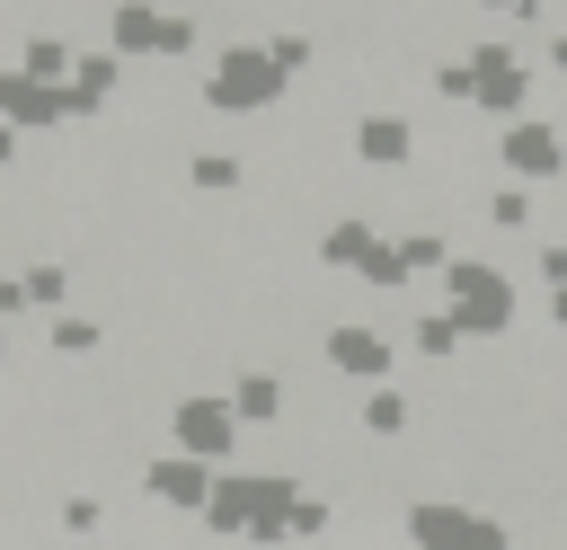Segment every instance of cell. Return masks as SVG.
Wrapping results in <instances>:
<instances>
[{"instance_id":"obj_11","label":"cell","mask_w":567,"mask_h":550,"mask_svg":"<svg viewBox=\"0 0 567 550\" xmlns=\"http://www.w3.org/2000/svg\"><path fill=\"white\" fill-rule=\"evenodd\" d=\"M230 408H239L248 426H266V417H275V381H266V373H257V381H239V399H230Z\"/></svg>"},{"instance_id":"obj_13","label":"cell","mask_w":567,"mask_h":550,"mask_svg":"<svg viewBox=\"0 0 567 550\" xmlns=\"http://www.w3.org/2000/svg\"><path fill=\"white\" fill-rule=\"evenodd\" d=\"M106 80H115V62H106V53H89V71H80V98H71V106H89Z\"/></svg>"},{"instance_id":"obj_12","label":"cell","mask_w":567,"mask_h":550,"mask_svg":"<svg viewBox=\"0 0 567 550\" xmlns=\"http://www.w3.org/2000/svg\"><path fill=\"white\" fill-rule=\"evenodd\" d=\"M62 62H71V53H62V44H53V35H44V44H27V80H53V71H62Z\"/></svg>"},{"instance_id":"obj_3","label":"cell","mask_w":567,"mask_h":550,"mask_svg":"<svg viewBox=\"0 0 567 550\" xmlns=\"http://www.w3.org/2000/svg\"><path fill=\"white\" fill-rule=\"evenodd\" d=\"M496 319H505L496 266H452V328H496Z\"/></svg>"},{"instance_id":"obj_7","label":"cell","mask_w":567,"mask_h":550,"mask_svg":"<svg viewBox=\"0 0 567 550\" xmlns=\"http://www.w3.org/2000/svg\"><path fill=\"white\" fill-rule=\"evenodd\" d=\"M151 497L159 506H204V470L195 461H151Z\"/></svg>"},{"instance_id":"obj_18","label":"cell","mask_w":567,"mask_h":550,"mask_svg":"<svg viewBox=\"0 0 567 550\" xmlns=\"http://www.w3.org/2000/svg\"><path fill=\"white\" fill-rule=\"evenodd\" d=\"M496 9H532V0H496Z\"/></svg>"},{"instance_id":"obj_6","label":"cell","mask_w":567,"mask_h":550,"mask_svg":"<svg viewBox=\"0 0 567 550\" xmlns=\"http://www.w3.org/2000/svg\"><path fill=\"white\" fill-rule=\"evenodd\" d=\"M505 160L532 169V177H549V169H558V133H549V124H514V133H505Z\"/></svg>"},{"instance_id":"obj_15","label":"cell","mask_w":567,"mask_h":550,"mask_svg":"<svg viewBox=\"0 0 567 550\" xmlns=\"http://www.w3.org/2000/svg\"><path fill=\"white\" fill-rule=\"evenodd\" d=\"M416 346H425V355H452V346H461V328H452V319H425V328H416Z\"/></svg>"},{"instance_id":"obj_8","label":"cell","mask_w":567,"mask_h":550,"mask_svg":"<svg viewBox=\"0 0 567 550\" xmlns=\"http://www.w3.org/2000/svg\"><path fill=\"white\" fill-rule=\"evenodd\" d=\"M0 98H9V115H27V124H44V115H62V98H44V89H35L27 71H18V80H9Z\"/></svg>"},{"instance_id":"obj_1","label":"cell","mask_w":567,"mask_h":550,"mask_svg":"<svg viewBox=\"0 0 567 550\" xmlns=\"http://www.w3.org/2000/svg\"><path fill=\"white\" fill-rule=\"evenodd\" d=\"M408 532H416L425 550H505V532H496V523H478V515H461V506H416V515H408Z\"/></svg>"},{"instance_id":"obj_17","label":"cell","mask_w":567,"mask_h":550,"mask_svg":"<svg viewBox=\"0 0 567 550\" xmlns=\"http://www.w3.org/2000/svg\"><path fill=\"white\" fill-rule=\"evenodd\" d=\"M549 275H567V248H558V257H549Z\"/></svg>"},{"instance_id":"obj_2","label":"cell","mask_w":567,"mask_h":550,"mask_svg":"<svg viewBox=\"0 0 567 550\" xmlns=\"http://www.w3.org/2000/svg\"><path fill=\"white\" fill-rule=\"evenodd\" d=\"M275 89H284L275 53H221V71H213V98L221 106H266Z\"/></svg>"},{"instance_id":"obj_10","label":"cell","mask_w":567,"mask_h":550,"mask_svg":"<svg viewBox=\"0 0 567 550\" xmlns=\"http://www.w3.org/2000/svg\"><path fill=\"white\" fill-rule=\"evenodd\" d=\"M363 426H372V435H399V426H408V399H399V390H372V399H363Z\"/></svg>"},{"instance_id":"obj_4","label":"cell","mask_w":567,"mask_h":550,"mask_svg":"<svg viewBox=\"0 0 567 550\" xmlns=\"http://www.w3.org/2000/svg\"><path fill=\"white\" fill-rule=\"evenodd\" d=\"M230 417H239V408H221V399H186V408H177V444H186V452H221V444H230Z\"/></svg>"},{"instance_id":"obj_9","label":"cell","mask_w":567,"mask_h":550,"mask_svg":"<svg viewBox=\"0 0 567 550\" xmlns=\"http://www.w3.org/2000/svg\"><path fill=\"white\" fill-rule=\"evenodd\" d=\"M363 160H408V124L399 115H372L363 124Z\"/></svg>"},{"instance_id":"obj_5","label":"cell","mask_w":567,"mask_h":550,"mask_svg":"<svg viewBox=\"0 0 567 550\" xmlns=\"http://www.w3.org/2000/svg\"><path fill=\"white\" fill-rule=\"evenodd\" d=\"M328 355H337L346 373H363V381H381V373H390V346H381L372 328H337V337H328Z\"/></svg>"},{"instance_id":"obj_14","label":"cell","mask_w":567,"mask_h":550,"mask_svg":"<svg viewBox=\"0 0 567 550\" xmlns=\"http://www.w3.org/2000/svg\"><path fill=\"white\" fill-rule=\"evenodd\" d=\"M53 346H62V355H89V346H97V328H89V319H62V328H53Z\"/></svg>"},{"instance_id":"obj_16","label":"cell","mask_w":567,"mask_h":550,"mask_svg":"<svg viewBox=\"0 0 567 550\" xmlns=\"http://www.w3.org/2000/svg\"><path fill=\"white\" fill-rule=\"evenodd\" d=\"M27 302H62V266H35L27 275Z\"/></svg>"}]
</instances>
